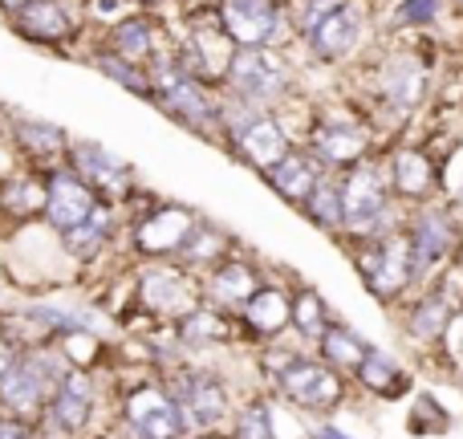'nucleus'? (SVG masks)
Wrapping results in <instances>:
<instances>
[{
    "label": "nucleus",
    "instance_id": "f257e3e1",
    "mask_svg": "<svg viewBox=\"0 0 463 439\" xmlns=\"http://www.w3.org/2000/svg\"><path fill=\"white\" fill-rule=\"evenodd\" d=\"M435 86V62L423 45H391L370 65V122L383 119L386 127L402 130L411 119H419Z\"/></svg>",
    "mask_w": 463,
    "mask_h": 439
},
{
    "label": "nucleus",
    "instance_id": "f03ea898",
    "mask_svg": "<svg viewBox=\"0 0 463 439\" xmlns=\"http://www.w3.org/2000/svg\"><path fill=\"white\" fill-rule=\"evenodd\" d=\"M220 94L236 98V102L252 106V110L280 114L288 106V98L297 94V70L288 62V49L280 45L236 49Z\"/></svg>",
    "mask_w": 463,
    "mask_h": 439
},
{
    "label": "nucleus",
    "instance_id": "7ed1b4c3",
    "mask_svg": "<svg viewBox=\"0 0 463 439\" xmlns=\"http://www.w3.org/2000/svg\"><path fill=\"white\" fill-rule=\"evenodd\" d=\"M337 184H342V236L362 240V236H378V232L394 228L399 200H394L391 179H386L383 151L337 171Z\"/></svg>",
    "mask_w": 463,
    "mask_h": 439
},
{
    "label": "nucleus",
    "instance_id": "20e7f679",
    "mask_svg": "<svg viewBox=\"0 0 463 439\" xmlns=\"http://www.w3.org/2000/svg\"><path fill=\"white\" fill-rule=\"evenodd\" d=\"M232 53H236V41L224 33V24L216 21V8L203 5L200 13L184 16V33H175V57L195 81L220 90L224 86V73L232 65Z\"/></svg>",
    "mask_w": 463,
    "mask_h": 439
},
{
    "label": "nucleus",
    "instance_id": "39448f33",
    "mask_svg": "<svg viewBox=\"0 0 463 439\" xmlns=\"http://www.w3.org/2000/svg\"><path fill=\"white\" fill-rule=\"evenodd\" d=\"M374 29V5L370 0H337L317 24L301 37L305 53L321 65H345L358 57Z\"/></svg>",
    "mask_w": 463,
    "mask_h": 439
},
{
    "label": "nucleus",
    "instance_id": "423d86ee",
    "mask_svg": "<svg viewBox=\"0 0 463 439\" xmlns=\"http://www.w3.org/2000/svg\"><path fill=\"white\" fill-rule=\"evenodd\" d=\"M73 362L61 358L57 350H33V354H21L13 367L5 370L0 378V407L8 415H41L49 407V395L57 391L65 375H70Z\"/></svg>",
    "mask_w": 463,
    "mask_h": 439
},
{
    "label": "nucleus",
    "instance_id": "0eeeda50",
    "mask_svg": "<svg viewBox=\"0 0 463 439\" xmlns=\"http://www.w3.org/2000/svg\"><path fill=\"white\" fill-rule=\"evenodd\" d=\"M354 264H358L362 281H366V289L374 297H383V301L399 297L402 289L415 281V253H411L407 228L362 236L358 253H354Z\"/></svg>",
    "mask_w": 463,
    "mask_h": 439
},
{
    "label": "nucleus",
    "instance_id": "6e6552de",
    "mask_svg": "<svg viewBox=\"0 0 463 439\" xmlns=\"http://www.w3.org/2000/svg\"><path fill=\"white\" fill-rule=\"evenodd\" d=\"M216 21L236 41V49L256 45H280L288 49L293 24H288V0H212Z\"/></svg>",
    "mask_w": 463,
    "mask_h": 439
},
{
    "label": "nucleus",
    "instance_id": "1a4fd4ad",
    "mask_svg": "<svg viewBox=\"0 0 463 439\" xmlns=\"http://www.w3.org/2000/svg\"><path fill=\"white\" fill-rule=\"evenodd\" d=\"M305 147H309L329 171H345L378 151L374 122L358 119V114H317L313 127L305 130Z\"/></svg>",
    "mask_w": 463,
    "mask_h": 439
},
{
    "label": "nucleus",
    "instance_id": "9d476101",
    "mask_svg": "<svg viewBox=\"0 0 463 439\" xmlns=\"http://www.w3.org/2000/svg\"><path fill=\"white\" fill-rule=\"evenodd\" d=\"M383 163H386V179H391V192L399 204H427L439 196L443 187V159L431 151L427 143H391L383 147Z\"/></svg>",
    "mask_w": 463,
    "mask_h": 439
},
{
    "label": "nucleus",
    "instance_id": "9b49d317",
    "mask_svg": "<svg viewBox=\"0 0 463 439\" xmlns=\"http://www.w3.org/2000/svg\"><path fill=\"white\" fill-rule=\"evenodd\" d=\"M98 45L118 53V57H127V62H135V65H143V70H151L163 53L175 49V33H171L167 16L155 13V8H130L122 21H114L110 29H102V41H98Z\"/></svg>",
    "mask_w": 463,
    "mask_h": 439
},
{
    "label": "nucleus",
    "instance_id": "f8f14e48",
    "mask_svg": "<svg viewBox=\"0 0 463 439\" xmlns=\"http://www.w3.org/2000/svg\"><path fill=\"white\" fill-rule=\"evenodd\" d=\"M5 24L24 45H37V49H70L86 33V16H81L78 0H29Z\"/></svg>",
    "mask_w": 463,
    "mask_h": 439
},
{
    "label": "nucleus",
    "instance_id": "ddd939ff",
    "mask_svg": "<svg viewBox=\"0 0 463 439\" xmlns=\"http://www.w3.org/2000/svg\"><path fill=\"white\" fill-rule=\"evenodd\" d=\"M65 163H70L106 204H127L138 187V171L130 167L122 155H114L110 147L94 143V138H70Z\"/></svg>",
    "mask_w": 463,
    "mask_h": 439
},
{
    "label": "nucleus",
    "instance_id": "4468645a",
    "mask_svg": "<svg viewBox=\"0 0 463 439\" xmlns=\"http://www.w3.org/2000/svg\"><path fill=\"white\" fill-rule=\"evenodd\" d=\"M402 228H407L411 253H415V277L435 272L459 248V220L448 204H435V200L415 204Z\"/></svg>",
    "mask_w": 463,
    "mask_h": 439
},
{
    "label": "nucleus",
    "instance_id": "2eb2a0df",
    "mask_svg": "<svg viewBox=\"0 0 463 439\" xmlns=\"http://www.w3.org/2000/svg\"><path fill=\"white\" fill-rule=\"evenodd\" d=\"M203 216L187 204H155L130 228V248L138 256H167L175 261V253L187 244V236L195 232V224Z\"/></svg>",
    "mask_w": 463,
    "mask_h": 439
},
{
    "label": "nucleus",
    "instance_id": "dca6fc26",
    "mask_svg": "<svg viewBox=\"0 0 463 439\" xmlns=\"http://www.w3.org/2000/svg\"><path fill=\"white\" fill-rule=\"evenodd\" d=\"M102 204V196L70 167V163H57V167L45 171V220L49 228L61 236V232L78 228L81 220H90Z\"/></svg>",
    "mask_w": 463,
    "mask_h": 439
},
{
    "label": "nucleus",
    "instance_id": "f3484780",
    "mask_svg": "<svg viewBox=\"0 0 463 439\" xmlns=\"http://www.w3.org/2000/svg\"><path fill=\"white\" fill-rule=\"evenodd\" d=\"M122 415H127L130 439H179L187 424L179 399L163 387H135L122 403Z\"/></svg>",
    "mask_w": 463,
    "mask_h": 439
},
{
    "label": "nucleus",
    "instance_id": "a211bd4d",
    "mask_svg": "<svg viewBox=\"0 0 463 439\" xmlns=\"http://www.w3.org/2000/svg\"><path fill=\"white\" fill-rule=\"evenodd\" d=\"M277 387L285 399H293L297 407H309V411L337 407L345 395L337 370L329 362H309V358H288L285 367H277Z\"/></svg>",
    "mask_w": 463,
    "mask_h": 439
},
{
    "label": "nucleus",
    "instance_id": "6ab92c4d",
    "mask_svg": "<svg viewBox=\"0 0 463 439\" xmlns=\"http://www.w3.org/2000/svg\"><path fill=\"white\" fill-rule=\"evenodd\" d=\"M138 301L163 318H184L200 301V285L184 272V264H155L138 277Z\"/></svg>",
    "mask_w": 463,
    "mask_h": 439
},
{
    "label": "nucleus",
    "instance_id": "aec40b11",
    "mask_svg": "<svg viewBox=\"0 0 463 439\" xmlns=\"http://www.w3.org/2000/svg\"><path fill=\"white\" fill-rule=\"evenodd\" d=\"M8 143L16 147V155L29 167H41V171L65 163V151H70V135L57 122L33 119V114H13L8 119Z\"/></svg>",
    "mask_w": 463,
    "mask_h": 439
},
{
    "label": "nucleus",
    "instance_id": "412c9836",
    "mask_svg": "<svg viewBox=\"0 0 463 439\" xmlns=\"http://www.w3.org/2000/svg\"><path fill=\"white\" fill-rule=\"evenodd\" d=\"M260 176H264V184H269L272 192L280 196V200L293 204V208L301 212V204L309 200L313 192H317V184L329 176V167L309 151V147H293L285 159L272 163V167L260 171Z\"/></svg>",
    "mask_w": 463,
    "mask_h": 439
},
{
    "label": "nucleus",
    "instance_id": "4be33fe9",
    "mask_svg": "<svg viewBox=\"0 0 463 439\" xmlns=\"http://www.w3.org/2000/svg\"><path fill=\"white\" fill-rule=\"evenodd\" d=\"M256 289H260L256 269L248 261H240V256L228 253L208 269L200 293L212 301V310H244V301L256 293Z\"/></svg>",
    "mask_w": 463,
    "mask_h": 439
},
{
    "label": "nucleus",
    "instance_id": "5701e85b",
    "mask_svg": "<svg viewBox=\"0 0 463 439\" xmlns=\"http://www.w3.org/2000/svg\"><path fill=\"white\" fill-rule=\"evenodd\" d=\"M175 399H179V411H184L187 424L203 427V432H208V427H220L232 411L228 387L220 383L216 375H187L184 387L175 391Z\"/></svg>",
    "mask_w": 463,
    "mask_h": 439
},
{
    "label": "nucleus",
    "instance_id": "b1692460",
    "mask_svg": "<svg viewBox=\"0 0 463 439\" xmlns=\"http://www.w3.org/2000/svg\"><path fill=\"white\" fill-rule=\"evenodd\" d=\"M0 216L13 224L45 216V171L24 163V167L0 176Z\"/></svg>",
    "mask_w": 463,
    "mask_h": 439
},
{
    "label": "nucleus",
    "instance_id": "393cba45",
    "mask_svg": "<svg viewBox=\"0 0 463 439\" xmlns=\"http://www.w3.org/2000/svg\"><path fill=\"white\" fill-rule=\"evenodd\" d=\"M90 415H94V378L86 370H70L49 395V419L57 424V432H81Z\"/></svg>",
    "mask_w": 463,
    "mask_h": 439
},
{
    "label": "nucleus",
    "instance_id": "a878e982",
    "mask_svg": "<svg viewBox=\"0 0 463 439\" xmlns=\"http://www.w3.org/2000/svg\"><path fill=\"white\" fill-rule=\"evenodd\" d=\"M114 224H118V204L102 200L90 220H81L78 228L61 232L65 253H70L73 261H94V256H102V248L110 244V236H114Z\"/></svg>",
    "mask_w": 463,
    "mask_h": 439
},
{
    "label": "nucleus",
    "instance_id": "bb28decb",
    "mask_svg": "<svg viewBox=\"0 0 463 439\" xmlns=\"http://www.w3.org/2000/svg\"><path fill=\"white\" fill-rule=\"evenodd\" d=\"M244 321L256 329V334H264V338H272V334H280L285 326H293V297L288 293H280V289H256L252 297L244 301Z\"/></svg>",
    "mask_w": 463,
    "mask_h": 439
},
{
    "label": "nucleus",
    "instance_id": "cd10ccee",
    "mask_svg": "<svg viewBox=\"0 0 463 439\" xmlns=\"http://www.w3.org/2000/svg\"><path fill=\"white\" fill-rule=\"evenodd\" d=\"M232 338V321L212 305H195L192 313L179 318V342L192 346V350H208V346H220Z\"/></svg>",
    "mask_w": 463,
    "mask_h": 439
},
{
    "label": "nucleus",
    "instance_id": "c85d7f7f",
    "mask_svg": "<svg viewBox=\"0 0 463 439\" xmlns=\"http://www.w3.org/2000/svg\"><path fill=\"white\" fill-rule=\"evenodd\" d=\"M90 65H94L102 78H110L114 86H122L127 94H135V98H143V102H151V73H146L143 65L127 62V57L110 53V49H102V45H94V53H90Z\"/></svg>",
    "mask_w": 463,
    "mask_h": 439
},
{
    "label": "nucleus",
    "instance_id": "c756f323",
    "mask_svg": "<svg viewBox=\"0 0 463 439\" xmlns=\"http://www.w3.org/2000/svg\"><path fill=\"white\" fill-rule=\"evenodd\" d=\"M301 212L313 228L329 232V236H342V184H337V171H329V176L321 179L317 192L301 204Z\"/></svg>",
    "mask_w": 463,
    "mask_h": 439
},
{
    "label": "nucleus",
    "instance_id": "7c9ffc66",
    "mask_svg": "<svg viewBox=\"0 0 463 439\" xmlns=\"http://www.w3.org/2000/svg\"><path fill=\"white\" fill-rule=\"evenodd\" d=\"M451 305L443 293H427L423 301H415V310H411L407 318V334L415 338V342H443V329H448L451 321Z\"/></svg>",
    "mask_w": 463,
    "mask_h": 439
},
{
    "label": "nucleus",
    "instance_id": "2f4dec72",
    "mask_svg": "<svg viewBox=\"0 0 463 439\" xmlns=\"http://www.w3.org/2000/svg\"><path fill=\"white\" fill-rule=\"evenodd\" d=\"M220 256H228V236L220 228H212L208 220L195 224V232L187 236V244L175 253V264H184V269H212V264L220 261Z\"/></svg>",
    "mask_w": 463,
    "mask_h": 439
},
{
    "label": "nucleus",
    "instance_id": "473e14b6",
    "mask_svg": "<svg viewBox=\"0 0 463 439\" xmlns=\"http://www.w3.org/2000/svg\"><path fill=\"white\" fill-rule=\"evenodd\" d=\"M321 342V354H326V362L334 370H358L362 358H366L370 346L362 342L358 334H350L345 326H326V334L317 338Z\"/></svg>",
    "mask_w": 463,
    "mask_h": 439
},
{
    "label": "nucleus",
    "instance_id": "72a5a7b5",
    "mask_svg": "<svg viewBox=\"0 0 463 439\" xmlns=\"http://www.w3.org/2000/svg\"><path fill=\"white\" fill-rule=\"evenodd\" d=\"M394 13H391V24L394 29H415V33H427L443 21L448 13V0H394Z\"/></svg>",
    "mask_w": 463,
    "mask_h": 439
},
{
    "label": "nucleus",
    "instance_id": "f704fd0d",
    "mask_svg": "<svg viewBox=\"0 0 463 439\" xmlns=\"http://www.w3.org/2000/svg\"><path fill=\"white\" fill-rule=\"evenodd\" d=\"M293 326H297V334H305V338L326 334L329 313H326V301H321L313 289H301V293L293 297Z\"/></svg>",
    "mask_w": 463,
    "mask_h": 439
},
{
    "label": "nucleus",
    "instance_id": "c9c22d12",
    "mask_svg": "<svg viewBox=\"0 0 463 439\" xmlns=\"http://www.w3.org/2000/svg\"><path fill=\"white\" fill-rule=\"evenodd\" d=\"M354 375L362 378V387L386 395V391H394V383H399V362H391L383 350H366V358H362V367L354 370Z\"/></svg>",
    "mask_w": 463,
    "mask_h": 439
},
{
    "label": "nucleus",
    "instance_id": "e433bc0d",
    "mask_svg": "<svg viewBox=\"0 0 463 439\" xmlns=\"http://www.w3.org/2000/svg\"><path fill=\"white\" fill-rule=\"evenodd\" d=\"M81 5V16H86V24H102V29H110L114 21H122V16L130 13V0H78Z\"/></svg>",
    "mask_w": 463,
    "mask_h": 439
},
{
    "label": "nucleus",
    "instance_id": "4c0bfd02",
    "mask_svg": "<svg viewBox=\"0 0 463 439\" xmlns=\"http://www.w3.org/2000/svg\"><path fill=\"white\" fill-rule=\"evenodd\" d=\"M236 439H277L272 435V419H269V411H264V403H252V407L240 415Z\"/></svg>",
    "mask_w": 463,
    "mask_h": 439
},
{
    "label": "nucleus",
    "instance_id": "58836bf2",
    "mask_svg": "<svg viewBox=\"0 0 463 439\" xmlns=\"http://www.w3.org/2000/svg\"><path fill=\"white\" fill-rule=\"evenodd\" d=\"M443 346H448V358L456 362V367H463V310L451 313L448 329H443Z\"/></svg>",
    "mask_w": 463,
    "mask_h": 439
},
{
    "label": "nucleus",
    "instance_id": "ea45409f",
    "mask_svg": "<svg viewBox=\"0 0 463 439\" xmlns=\"http://www.w3.org/2000/svg\"><path fill=\"white\" fill-rule=\"evenodd\" d=\"M0 439H33L29 419H21V415H5V419H0Z\"/></svg>",
    "mask_w": 463,
    "mask_h": 439
},
{
    "label": "nucleus",
    "instance_id": "a19ab883",
    "mask_svg": "<svg viewBox=\"0 0 463 439\" xmlns=\"http://www.w3.org/2000/svg\"><path fill=\"white\" fill-rule=\"evenodd\" d=\"M16 358H21V350H16V346H13V338H8V334H0V378H5V370L13 367Z\"/></svg>",
    "mask_w": 463,
    "mask_h": 439
},
{
    "label": "nucleus",
    "instance_id": "79ce46f5",
    "mask_svg": "<svg viewBox=\"0 0 463 439\" xmlns=\"http://www.w3.org/2000/svg\"><path fill=\"white\" fill-rule=\"evenodd\" d=\"M24 5H29V0H0V16H5V21H13Z\"/></svg>",
    "mask_w": 463,
    "mask_h": 439
},
{
    "label": "nucleus",
    "instance_id": "37998d69",
    "mask_svg": "<svg viewBox=\"0 0 463 439\" xmlns=\"http://www.w3.org/2000/svg\"><path fill=\"white\" fill-rule=\"evenodd\" d=\"M135 8H155V13H163V8L171 5V0H130Z\"/></svg>",
    "mask_w": 463,
    "mask_h": 439
},
{
    "label": "nucleus",
    "instance_id": "c03bdc74",
    "mask_svg": "<svg viewBox=\"0 0 463 439\" xmlns=\"http://www.w3.org/2000/svg\"><path fill=\"white\" fill-rule=\"evenodd\" d=\"M370 5H374V8H378V5H386V8H391V5H394V0H370Z\"/></svg>",
    "mask_w": 463,
    "mask_h": 439
},
{
    "label": "nucleus",
    "instance_id": "a18cd8bd",
    "mask_svg": "<svg viewBox=\"0 0 463 439\" xmlns=\"http://www.w3.org/2000/svg\"><path fill=\"white\" fill-rule=\"evenodd\" d=\"M5 127H8V119H5V110H0V135H5Z\"/></svg>",
    "mask_w": 463,
    "mask_h": 439
}]
</instances>
